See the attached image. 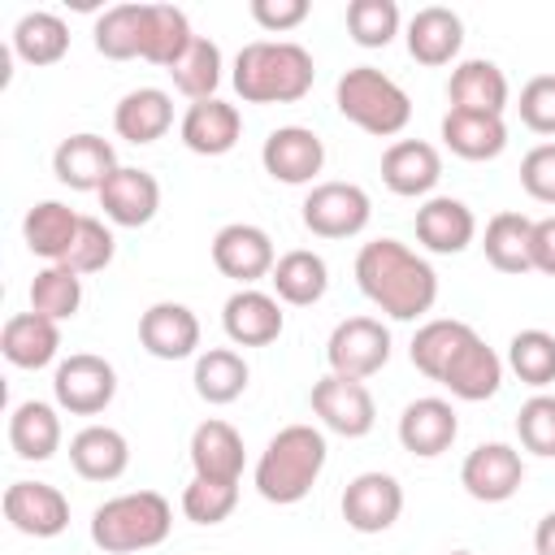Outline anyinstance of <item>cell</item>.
I'll use <instances>...</instances> for the list:
<instances>
[{
  "instance_id": "obj_23",
  "label": "cell",
  "mask_w": 555,
  "mask_h": 555,
  "mask_svg": "<svg viewBox=\"0 0 555 555\" xmlns=\"http://www.w3.org/2000/svg\"><path fill=\"white\" fill-rule=\"evenodd\" d=\"M191 468L195 477H208V481H243V464H247V447H243V434L221 421V416H208L191 429Z\"/></svg>"
},
{
  "instance_id": "obj_11",
  "label": "cell",
  "mask_w": 555,
  "mask_h": 555,
  "mask_svg": "<svg viewBox=\"0 0 555 555\" xmlns=\"http://www.w3.org/2000/svg\"><path fill=\"white\" fill-rule=\"evenodd\" d=\"M525 481V460L512 442H481L460 464V486L477 503H507Z\"/></svg>"
},
{
  "instance_id": "obj_22",
  "label": "cell",
  "mask_w": 555,
  "mask_h": 555,
  "mask_svg": "<svg viewBox=\"0 0 555 555\" xmlns=\"http://www.w3.org/2000/svg\"><path fill=\"white\" fill-rule=\"evenodd\" d=\"M477 238V217L455 195H429L416 208V243L434 256H460Z\"/></svg>"
},
{
  "instance_id": "obj_48",
  "label": "cell",
  "mask_w": 555,
  "mask_h": 555,
  "mask_svg": "<svg viewBox=\"0 0 555 555\" xmlns=\"http://www.w3.org/2000/svg\"><path fill=\"white\" fill-rule=\"evenodd\" d=\"M520 186H525L529 199L555 204V139L525 152V160H520Z\"/></svg>"
},
{
  "instance_id": "obj_30",
  "label": "cell",
  "mask_w": 555,
  "mask_h": 555,
  "mask_svg": "<svg viewBox=\"0 0 555 555\" xmlns=\"http://www.w3.org/2000/svg\"><path fill=\"white\" fill-rule=\"evenodd\" d=\"M442 143L460 156V160H494L507 147V121L499 113H464V108H447L442 117Z\"/></svg>"
},
{
  "instance_id": "obj_32",
  "label": "cell",
  "mask_w": 555,
  "mask_h": 555,
  "mask_svg": "<svg viewBox=\"0 0 555 555\" xmlns=\"http://www.w3.org/2000/svg\"><path fill=\"white\" fill-rule=\"evenodd\" d=\"M269 282H273V295H278L282 304H291V308H312V304H321L325 291H330V264H325L312 247H295V251H282V256H278Z\"/></svg>"
},
{
  "instance_id": "obj_33",
  "label": "cell",
  "mask_w": 555,
  "mask_h": 555,
  "mask_svg": "<svg viewBox=\"0 0 555 555\" xmlns=\"http://www.w3.org/2000/svg\"><path fill=\"white\" fill-rule=\"evenodd\" d=\"M78 221L82 212H74L69 204L61 199H39L26 217H22V238L35 256H43L48 264H61L74 247V234H78Z\"/></svg>"
},
{
  "instance_id": "obj_35",
  "label": "cell",
  "mask_w": 555,
  "mask_h": 555,
  "mask_svg": "<svg viewBox=\"0 0 555 555\" xmlns=\"http://www.w3.org/2000/svg\"><path fill=\"white\" fill-rule=\"evenodd\" d=\"M195 30H191V17L173 4H143V56L147 65H160L165 74L182 61V52L191 48Z\"/></svg>"
},
{
  "instance_id": "obj_15",
  "label": "cell",
  "mask_w": 555,
  "mask_h": 555,
  "mask_svg": "<svg viewBox=\"0 0 555 555\" xmlns=\"http://www.w3.org/2000/svg\"><path fill=\"white\" fill-rule=\"evenodd\" d=\"M52 173H56V182L69 186V191H95V195H100V186L117 173V152H113V143H108L104 134L78 130V134H69V139L56 143V152H52Z\"/></svg>"
},
{
  "instance_id": "obj_26",
  "label": "cell",
  "mask_w": 555,
  "mask_h": 555,
  "mask_svg": "<svg viewBox=\"0 0 555 555\" xmlns=\"http://www.w3.org/2000/svg\"><path fill=\"white\" fill-rule=\"evenodd\" d=\"M507 95H512L507 74L486 56L460 61L447 78V100H451V108H464V113H499L503 117Z\"/></svg>"
},
{
  "instance_id": "obj_52",
  "label": "cell",
  "mask_w": 555,
  "mask_h": 555,
  "mask_svg": "<svg viewBox=\"0 0 555 555\" xmlns=\"http://www.w3.org/2000/svg\"><path fill=\"white\" fill-rule=\"evenodd\" d=\"M447 555H473V551H447Z\"/></svg>"
},
{
  "instance_id": "obj_8",
  "label": "cell",
  "mask_w": 555,
  "mask_h": 555,
  "mask_svg": "<svg viewBox=\"0 0 555 555\" xmlns=\"http://www.w3.org/2000/svg\"><path fill=\"white\" fill-rule=\"evenodd\" d=\"M325 360H330V373L364 382V377L386 369V360H390V330L382 325V317H347V321H338L330 330Z\"/></svg>"
},
{
  "instance_id": "obj_2",
  "label": "cell",
  "mask_w": 555,
  "mask_h": 555,
  "mask_svg": "<svg viewBox=\"0 0 555 555\" xmlns=\"http://www.w3.org/2000/svg\"><path fill=\"white\" fill-rule=\"evenodd\" d=\"M230 82L243 104H295L312 91L317 65L295 39H251L238 48Z\"/></svg>"
},
{
  "instance_id": "obj_50",
  "label": "cell",
  "mask_w": 555,
  "mask_h": 555,
  "mask_svg": "<svg viewBox=\"0 0 555 555\" xmlns=\"http://www.w3.org/2000/svg\"><path fill=\"white\" fill-rule=\"evenodd\" d=\"M533 269L555 278V217L533 221Z\"/></svg>"
},
{
  "instance_id": "obj_24",
  "label": "cell",
  "mask_w": 555,
  "mask_h": 555,
  "mask_svg": "<svg viewBox=\"0 0 555 555\" xmlns=\"http://www.w3.org/2000/svg\"><path fill=\"white\" fill-rule=\"evenodd\" d=\"M403 39H408V52H412L416 65L438 69V65H451L460 56V48H464V22L447 4H425V9H416L408 17Z\"/></svg>"
},
{
  "instance_id": "obj_34",
  "label": "cell",
  "mask_w": 555,
  "mask_h": 555,
  "mask_svg": "<svg viewBox=\"0 0 555 555\" xmlns=\"http://www.w3.org/2000/svg\"><path fill=\"white\" fill-rule=\"evenodd\" d=\"M481 251L499 273H529L533 269V217L525 212H494L481 234Z\"/></svg>"
},
{
  "instance_id": "obj_12",
  "label": "cell",
  "mask_w": 555,
  "mask_h": 555,
  "mask_svg": "<svg viewBox=\"0 0 555 555\" xmlns=\"http://www.w3.org/2000/svg\"><path fill=\"white\" fill-rule=\"evenodd\" d=\"M212 264L217 273L234 278L238 286H256L260 278L273 273L278 264V251H273V238L251 225V221H230L212 234Z\"/></svg>"
},
{
  "instance_id": "obj_14",
  "label": "cell",
  "mask_w": 555,
  "mask_h": 555,
  "mask_svg": "<svg viewBox=\"0 0 555 555\" xmlns=\"http://www.w3.org/2000/svg\"><path fill=\"white\" fill-rule=\"evenodd\" d=\"M221 330L234 347H269L286 330L282 299L269 295V291H256V286H238L221 304Z\"/></svg>"
},
{
  "instance_id": "obj_29",
  "label": "cell",
  "mask_w": 555,
  "mask_h": 555,
  "mask_svg": "<svg viewBox=\"0 0 555 555\" xmlns=\"http://www.w3.org/2000/svg\"><path fill=\"white\" fill-rule=\"evenodd\" d=\"M0 351L13 369H48L61 356V325L39 312H13L0 330Z\"/></svg>"
},
{
  "instance_id": "obj_25",
  "label": "cell",
  "mask_w": 555,
  "mask_h": 555,
  "mask_svg": "<svg viewBox=\"0 0 555 555\" xmlns=\"http://www.w3.org/2000/svg\"><path fill=\"white\" fill-rule=\"evenodd\" d=\"M178 134H182L186 152H195V156H225L243 134V117L221 95L195 100V104H186V113L178 121Z\"/></svg>"
},
{
  "instance_id": "obj_36",
  "label": "cell",
  "mask_w": 555,
  "mask_h": 555,
  "mask_svg": "<svg viewBox=\"0 0 555 555\" xmlns=\"http://www.w3.org/2000/svg\"><path fill=\"white\" fill-rule=\"evenodd\" d=\"M247 377H251V369H247V360L234 347H208V351H199L195 356V373H191L195 395L204 403H212V408L234 403L247 390Z\"/></svg>"
},
{
  "instance_id": "obj_31",
  "label": "cell",
  "mask_w": 555,
  "mask_h": 555,
  "mask_svg": "<svg viewBox=\"0 0 555 555\" xmlns=\"http://www.w3.org/2000/svg\"><path fill=\"white\" fill-rule=\"evenodd\" d=\"M61 438H65V429H61V412L52 403L26 399L9 412V447H13L17 460L43 464L61 451Z\"/></svg>"
},
{
  "instance_id": "obj_40",
  "label": "cell",
  "mask_w": 555,
  "mask_h": 555,
  "mask_svg": "<svg viewBox=\"0 0 555 555\" xmlns=\"http://www.w3.org/2000/svg\"><path fill=\"white\" fill-rule=\"evenodd\" d=\"M221 69H225V65H221V48H217L212 39L195 35L191 48L182 52V61L169 69V78H173V87L195 104V100H212V95H217Z\"/></svg>"
},
{
  "instance_id": "obj_43",
  "label": "cell",
  "mask_w": 555,
  "mask_h": 555,
  "mask_svg": "<svg viewBox=\"0 0 555 555\" xmlns=\"http://www.w3.org/2000/svg\"><path fill=\"white\" fill-rule=\"evenodd\" d=\"M399 4L395 0H351L347 4V35L360 48H386L399 35Z\"/></svg>"
},
{
  "instance_id": "obj_37",
  "label": "cell",
  "mask_w": 555,
  "mask_h": 555,
  "mask_svg": "<svg viewBox=\"0 0 555 555\" xmlns=\"http://www.w3.org/2000/svg\"><path fill=\"white\" fill-rule=\"evenodd\" d=\"M13 52H17L26 65H35V69L56 65V61L69 52V26H65V17L52 13V9H30V13H22L17 26H13Z\"/></svg>"
},
{
  "instance_id": "obj_20",
  "label": "cell",
  "mask_w": 555,
  "mask_h": 555,
  "mask_svg": "<svg viewBox=\"0 0 555 555\" xmlns=\"http://www.w3.org/2000/svg\"><path fill=\"white\" fill-rule=\"evenodd\" d=\"M503 356L481 338V334H473L455 356H451V364L442 369V377H438V386H447L451 390V399H464V403H481V399H490V395H499V386H503Z\"/></svg>"
},
{
  "instance_id": "obj_27",
  "label": "cell",
  "mask_w": 555,
  "mask_h": 555,
  "mask_svg": "<svg viewBox=\"0 0 555 555\" xmlns=\"http://www.w3.org/2000/svg\"><path fill=\"white\" fill-rule=\"evenodd\" d=\"M69 464L82 481H117L130 468V442L113 425H82L69 438Z\"/></svg>"
},
{
  "instance_id": "obj_4",
  "label": "cell",
  "mask_w": 555,
  "mask_h": 555,
  "mask_svg": "<svg viewBox=\"0 0 555 555\" xmlns=\"http://www.w3.org/2000/svg\"><path fill=\"white\" fill-rule=\"evenodd\" d=\"M173 529V507L160 490H130L113 494L91 512V542L104 555H134L152 551L169 538Z\"/></svg>"
},
{
  "instance_id": "obj_49",
  "label": "cell",
  "mask_w": 555,
  "mask_h": 555,
  "mask_svg": "<svg viewBox=\"0 0 555 555\" xmlns=\"http://www.w3.org/2000/svg\"><path fill=\"white\" fill-rule=\"evenodd\" d=\"M308 0H251V22L269 35H286L308 22Z\"/></svg>"
},
{
  "instance_id": "obj_3",
  "label": "cell",
  "mask_w": 555,
  "mask_h": 555,
  "mask_svg": "<svg viewBox=\"0 0 555 555\" xmlns=\"http://www.w3.org/2000/svg\"><path fill=\"white\" fill-rule=\"evenodd\" d=\"M325 460H330V442L317 425H282L256 460V473H251L256 494L278 507L304 503L317 477L325 473Z\"/></svg>"
},
{
  "instance_id": "obj_39",
  "label": "cell",
  "mask_w": 555,
  "mask_h": 555,
  "mask_svg": "<svg viewBox=\"0 0 555 555\" xmlns=\"http://www.w3.org/2000/svg\"><path fill=\"white\" fill-rule=\"evenodd\" d=\"M78 308H82V273H74L69 264H43L30 278V312L61 325Z\"/></svg>"
},
{
  "instance_id": "obj_19",
  "label": "cell",
  "mask_w": 555,
  "mask_h": 555,
  "mask_svg": "<svg viewBox=\"0 0 555 555\" xmlns=\"http://www.w3.org/2000/svg\"><path fill=\"white\" fill-rule=\"evenodd\" d=\"M100 208L121 230L147 225L160 212V182H156V173H147L139 165H117V173L100 186Z\"/></svg>"
},
{
  "instance_id": "obj_51",
  "label": "cell",
  "mask_w": 555,
  "mask_h": 555,
  "mask_svg": "<svg viewBox=\"0 0 555 555\" xmlns=\"http://www.w3.org/2000/svg\"><path fill=\"white\" fill-rule=\"evenodd\" d=\"M533 555H555V512H546L533 529Z\"/></svg>"
},
{
  "instance_id": "obj_1",
  "label": "cell",
  "mask_w": 555,
  "mask_h": 555,
  "mask_svg": "<svg viewBox=\"0 0 555 555\" xmlns=\"http://www.w3.org/2000/svg\"><path fill=\"white\" fill-rule=\"evenodd\" d=\"M356 286L390 321H421L438 304L434 264L399 238H369L356 251Z\"/></svg>"
},
{
  "instance_id": "obj_47",
  "label": "cell",
  "mask_w": 555,
  "mask_h": 555,
  "mask_svg": "<svg viewBox=\"0 0 555 555\" xmlns=\"http://www.w3.org/2000/svg\"><path fill=\"white\" fill-rule=\"evenodd\" d=\"M520 121L533 130V134H555V74H538L520 87Z\"/></svg>"
},
{
  "instance_id": "obj_9",
  "label": "cell",
  "mask_w": 555,
  "mask_h": 555,
  "mask_svg": "<svg viewBox=\"0 0 555 555\" xmlns=\"http://www.w3.org/2000/svg\"><path fill=\"white\" fill-rule=\"evenodd\" d=\"M317 421L343 438H364L373 425H377V403H373V390L360 382V377H343V373H325L321 382H312V395H308Z\"/></svg>"
},
{
  "instance_id": "obj_41",
  "label": "cell",
  "mask_w": 555,
  "mask_h": 555,
  "mask_svg": "<svg viewBox=\"0 0 555 555\" xmlns=\"http://www.w3.org/2000/svg\"><path fill=\"white\" fill-rule=\"evenodd\" d=\"M95 52L108 61L143 56V4H113L95 17Z\"/></svg>"
},
{
  "instance_id": "obj_38",
  "label": "cell",
  "mask_w": 555,
  "mask_h": 555,
  "mask_svg": "<svg viewBox=\"0 0 555 555\" xmlns=\"http://www.w3.org/2000/svg\"><path fill=\"white\" fill-rule=\"evenodd\" d=\"M477 330L468 325V321H455V317H434V321H425L416 334H412V347H408V356H412V364L429 377V382H438L442 377V369L451 364V356L473 338Z\"/></svg>"
},
{
  "instance_id": "obj_7",
  "label": "cell",
  "mask_w": 555,
  "mask_h": 555,
  "mask_svg": "<svg viewBox=\"0 0 555 555\" xmlns=\"http://www.w3.org/2000/svg\"><path fill=\"white\" fill-rule=\"evenodd\" d=\"M56 408L69 416H100L117 395V369L95 351H74L52 373Z\"/></svg>"
},
{
  "instance_id": "obj_28",
  "label": "cell",
  "mask_w": 555,
  "mask_h": 555,
  "mask_svg": "<svg viewBox=\"0 0 555 555\" xmlns=\"http://www.w3.org/2000/svg\"><path fill=\"white\" fill-rule=\"evenodd\" d=\"M169 126H173V95L160 91V87H134L113 108V130L126 143H139V147L165 139Z\"/></svg>"
},
{
  "instance_id": "obj_10",
  "label": "cell",
  "mask_w": 555,
  "mask_h": 555,
  "mask_svg": "<svg viewBox=\"0 0 555 555\" xmlns=\"http://www.w3.org/2000/svg\"><path fill=\"white\" fill-rule=\"evenodd\" d=\"M338 507H343L347 529H356V533H386L403 516V486H399V477H390L382 468H369V473H356L347 481Z\"/></svg>"
},
{
  "instance_id": "obj_6",
  "label": "cell",
  "mask_w": 555,
  "mask_h": 555,
  "mask_svg": "<svg viewBox=\"0 0 555 555\" xmlns=\"http://www.w3.org/2000/svg\"><path fill=\"white\" fill-rule=\"evenodd\" d=\"M299 217L317 238H356L373 217V199L356 182H312Z\"/></svg>"
},
{
  "instance_id": "obj_16",
  "label": "cell",
  "mask_w": 555,
  "mask_h": 555,
  "mask_svg": "<svg viewBox=\"0 0 555 555\" xmlns=\"http://www.w3.org/2000/svg\"><path fill=\"white\" fill-rule=\"evenodd\" d=\"M4 520L26 538H56L69 529V499L48 481H13L4 490Z\"/></svg>"
},
{
  "instance_id": "obj_21",
  "label": "cell",
  "mask_w": 555,
  "mask_h": 555,
  "mask_svg": "<svg viewBox=\"0 0 555 555\" xmlns=\"http://www.w3.org/2000/svg\"><path fill=\"white\" fill-rule=\"evenodd\" d=\"M442 178V152L425 139H395L382 152V182L403 199H429Z\"/></svg>"
},
{
  "instance_id": "obj_17",
  "label": "cell",
  "mask_w": 555,
  "mask_h": 555,
  "mask_svg": "<svg viewBox=\"0 0 555 555\" xmlns=\"http://www.w3.org/2000/svg\"><path fill=\"white\" fill-rule=\"evenodd\" d=\"M139 343L152 360H191L199 356V317L186 304L160 299L139 317Z\"/></svg>"
},
{
  "instance_id": "obj_46",
  "label": "cell",
  "mask_w": 555,
  "mask_h": 555,
  "mask_svg": "<svg viewBox=\"0 0 555 555\" xmlns=\"http://www.w3.org/2000/svg\"><path fill=\"white\" fill-rule=\"evenodd\" d=\"M516 438L525 451L555 460V395H533L516 412Z\"/></svg>"
},
{
  "instance_id": "obj_45",
  "label": "cell",
  "mask_w": 555,
  "mask_h": 555,
  "mask_svg": "<svg viewBox=\"0 0 555 555\" xmlns=\"http://www.w3.org/2000/svg\"><path fill=\"white\" fill-rule=\"evenodd\" d=\"M113 256H117V238H113V230L100 221V217H82L78 221V234H74V247H69V256L61 260V264H69L74 273H104L108 264H113Z\"/></svg>"
},
{
  "instance_id": "obj_18",
  "label": "cell",
  "mask_w": 555,
  "mask_h": 555,
  "mask_svg": "<svg viewBox=\"0 0 555 555\" xmlns=\"http://www.w3.org/2000/svg\"><path fill=\"white\" fill-rule=\"evenodd\" d=\"M455 434H460V416H455L451 399L421 395L399 412V447L412 451L416 460H434V455L451 451Z\"/></svg>"
},
{
  "instance_id": "obj_42",
  "label": "cell",
  "mask_w": 555,
  "mask_h": 555,
  "mask_svg": "<svg viewBox=\"0 0 555 555\" xmlns=\"http://www.w3.org/2000/svg\"><path fill=\"white\" fill-rule=\"evenodd\" d=\"M525 386L542 390L555 382V334L546 330H516L507 343V360H503Z\"/></svg>"
},
{
  "instance_id": "obj_44",
  "label": "cell",
  "mask_w": 555,
  "mask_h": 555,
  "mask_svg": "<svg viewBox=\"0 0 555 555\" xmlns=\"http://www.w3.org/2000/svg\"><path fill=\"white\" fill-rule=\"evenodd\" d=\"M238 507V481H208L191 477L182 490V516L191 525H221Z\"/></svg>"
},
{
  "instance_id": "obj_5",
  "label": "cell",
  "mask_w": 555,
  "mask_h": 555,
  "mask_svg": "<svg viewBox=\"0 0 555 555\" xmlns=\"http://www.w3.org/2000/svg\"><path fill=\"white\" fill-rule=\"evenodd\" d=\"M334 104L351 126H360L364 134H377V139H395L412 121L408 91L373 65H351L334 87Z\"/></svg>"
},
{
  "instance_id": "obj_13",
  "label": "cell",
  "mask_w": 555,
  "mask_h": 555,
  "mask_svg": "<svg viewBox=\"0 0 555 555\" xmlns=\"http://www.w3.org/2000/svg\"><path fill=\"white\" fill-rule=\"evenodd\" d=\"M260 165L273 182L286 186H308L321 169H325V143L317 130L308 126H278L269 130V139L260 143Z\"/></svg>"
}]
</instances>
